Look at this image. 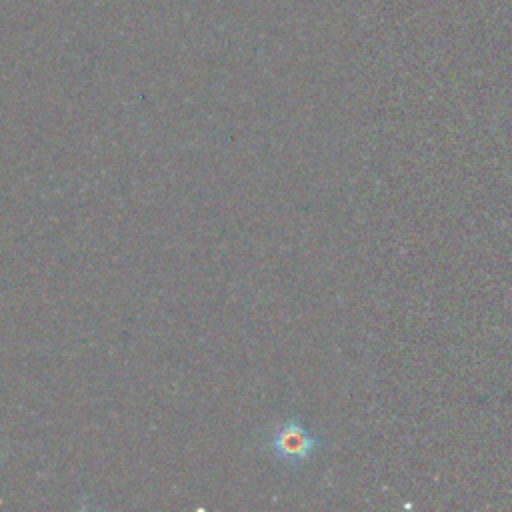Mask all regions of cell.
Listing matches in <instances>:
<instances>
[{
	"label": "cell",
	"mask_w": 512,
	"mask_h": 512,
	"mask_svg": "<svg viewBox=\"0 0 512 512\" xmlns=\"http://www.w3.org/2000/svg\"><path fill=\"white\" fill-rule=\"evenodd\" d=\"M318 444L320 440L312 436L298 420H288L278 432H274L272 438V448L276 456L292 464L308 460Z\"/></svg>",
	"instance_id": "1"
}]
</instances>
